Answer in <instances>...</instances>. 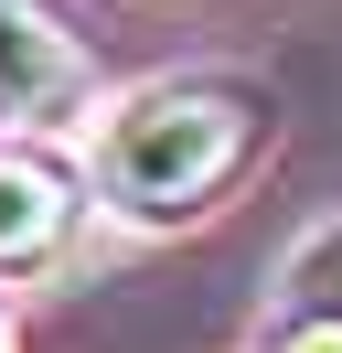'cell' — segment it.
<instances>
[{
  "label": "cell",
  "instance_id": "obj_1",
  "mask_svg": "<svg viewBox=\"0 0 342 353\" xmlns=\"http://www.w3.org/2000/svg\"><path fill=\"white\" fill-rule=\"evenodd\" d=\"M278 139V97L256 75H161L118 97L97 129V203L128 225H203L246 193Z\"/></svg>",
  "mask_w": 342,
  "mask_h": 353
},
{
  "label": "cell",
  "instance_id": "obj_2",
  "mask_svg": "<svg viewBox=\"0 0 342 353\" xmlns=\"http://www.w3.org/2000/svg\"><path fill=\"white\" fill-rule=\"evenodd\" d=\"M97 97V65L43 0H0V129H54Z\"/></svg>",
  "mask_w": 342,
  "mask_h": 353
},
{
  "label": "cell",
  "instance_id": "obj_3",
  "mask_svg": "<svg viewBox=\"0 0 342 353\" xmlns=\"http://www.w3.org/2000/svg\"><path fill=\"white\" fill-rule=\"evenodd\" d=\"M64 236H75V182L43 150H11V139H0V279L54 268Z\"/></svg>",
  "mask_w": 342,
  "mask_h": 353
},
{
  "label": "cell",
  "instance_id": "obj_4",
  "mask_svg": "<svg viewBox=\"0 0 342 353\" xmlns=\"http://www.w3.org/2000/svg\"><path fill=\"white\" fill-rule=\"evenodd\" d=\"M289 310H342V214L310 225V246L289 257Z\"/></svg>",
  "mask_w": 342,
  "mask_h": 353
},
{
  "label": "cell",
  "instance_id": "obj_5",
  "mask_svg": "<svg viewBox=\"0 0 342 353\" xmlns=\"http://www.w3.org/2000/svg\"><path fill=\"white\" fill-rule=\"evenodd\" d=\"M268 353H342V310H289Z\"/></svg>",
  "mask_w": 342,
  "mask_h": 353
},
{
  "label": "cell",
  "instance_id": "obj_6",
  "mask_svg": "<svg viewBox=\"0 0 342 353\" xmlns=\"http://www.w3.org/2000/svg\"><path fill=\"white\" fill-rule=\"evenodd\" d=\"M0 353H21V332H11V310H0Z\"/></svg>",
  "mask_w": 342,
  "mask_h": 353
}]
</instances>
